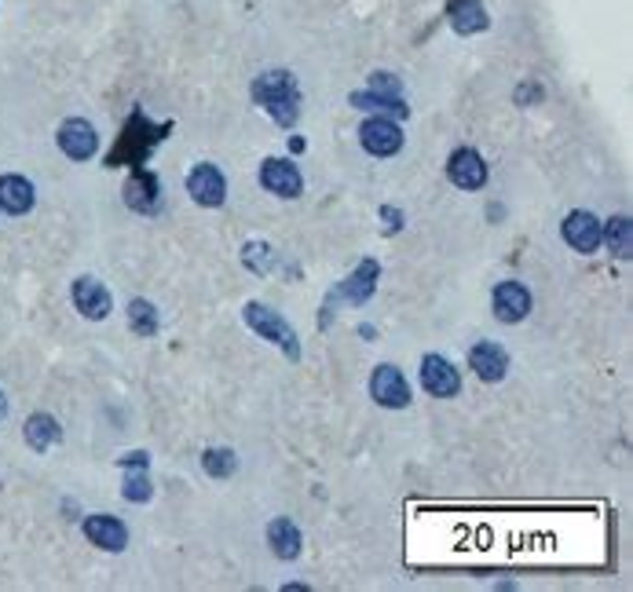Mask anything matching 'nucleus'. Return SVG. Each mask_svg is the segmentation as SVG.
I'll list each match as a JSON object with an SVG mask.
<instances>
[{
	"label": "nucleus",
	"instance_id": "nucleus-1",
	"mask_svg": "<svg viewBox=\"0 0 633 592\" xmlns=\"http://www.w3.org/2000/svg\"><path fill=\"white\" fill-rule=\"evenodd\" d=\"M253 99H257L264 110H268L271 121L290 128L297 117H301V92H297V81H293L290 70H268L253 81Z\"/></svg>",
	"mask_w": 633,
	"mask_h": 592
},
{
	"label": "nucleus",
	"instance_id": "nucleus-2",
	"mask_svg": "<svg viewBox=\"0 0 633 592\" xmlns=\"http://www.w3.org/2000/svg\"><path fill=\"white\" fill-rule=\"evenodd\" d=\"M242 318H246V326L253 329V333H260L264 340H271V344L286 351L290 359H301L297 333H293V326L279 315V311H271V307H264V304H246L242 307Z\"/></svg>",
	"mask_w": 633,
	"mask_h": 592
},
{
	"label": "nucleus",
	"instance_id": "nucleus-3",
	"mask_svg": "<svg viewBox=\"0 0 633 592\" xmlns=\"http://www.w3.org/2000/svg\"><path fill=\"white\" fill-rule=\"evenodd\" d=\"M421 388L436 399H454L462 392V373L454 370L443 355H425L421 359Z\"/></svg>",
	"mask_w": 633,
	"mask_h": 592
},
{
	"label": "nucleus",
	"instance_id": "nucleus-4",
	"mask_svg": "<svg viewBox=\"0 0 633 592\" xmlns=\"http://www.w3.org/2000/svg\"><path fill=\"white\" fill-rule=\"evenodd\" d=\"M359 139H363V147L374 154V158H392L403 150V128L396 121H388V117H370L363 128H359Z\"/></svg>",
	"mask_w": 633,
	"mask_h": 592
},
{
	"label": "nucleus",
	"instance_id": "nucleus-5",
	"mask_svg": "<svg viewBox=\"0 0 633 592\" xmlns=\"http://www.w3.org/2000/svg\"><path fill=\"white\" fill-rule=\"evenodd\" d=\"M187 191H191V198L198 201V205H205V209H216V205H224L227 198V180L224 172L216 169V165H194L191 176H187Z\"/></svg>",
	"mask_w": 633,
	"mask_h": 592
},
{
	"label": "nucleus",
	"instance_id": "nucleus-6",
	"mask_svg": "<svg viewBox=\"0 0 633 592\" xmlns=\"http://www.w3.org/2000/svg\"><path fill=\"white\" fill-rule=\"evenodd\" d=\"M59 150H63L70 161H88L99 150L96 128L88 125L85 117H70V121H63V128H59Z\"/></svg>",
	"mask_w": 633,
	"mask_h": 592
},
{
	"label": "nucleus",
	"instance_id": "nucleus-7",
	"mask_svg": "<svg viewBox=\"0 0 633 592\" xmlns=\"http://www.w3.org/2000/svg\"><path fill=\"white\" fill-rule=\"evenodd\" d=\"M370 395H374L377 406H385V410H403L410 402V384L396 366H377L374 381H370Z\"/></svg>",
	"mask_w": 633,
	"mask_h": 592
},
{
	"label": "nucleus",
	"instance_id": "nucleus-8",
	"mask_svg": "<svg viewBox=\"0 0 633 592\" xmlns=\"http://www.w3.org/2000/svg\"><path fill=\"white\" fill-rule=\"evenodd\" d=\"M260 183H264V191L279 194V198H301L304 191V180L297 165L293 161H279V158H268L260 165Z\"/></svg>",
	"mask_w": 633,
	"mask_h": 592
},
{
	"label": "nucleus",
	"instance_id": "nucleus-9",
	"mask_svg": "<svg viewBox=\"0 0 633 592\" xmlns=\"http://www.w3.org/2000/svg\"><path fill=\"white\" fill-rule=\"evenodd\" d=\"M447 176L462 191H480L483 183H487V165H483V158L473 147H462L454 150L451 161H447Z\"/></svg>",
	"mask_w": 633,
	"mask_h": 592
},
{
	"label": "nucleus",
	"instance_id": "nucleus-10",
	"mask_svg": "<svg viewBox=\"0 0 633 592\" xmlns=\"http://www.w3.org/2000/svg\"><path fill=\"white\" fill-rule=\"evenodd\" d=\"M491 307L494 315H498V322H524L527 311H531V293H527L520 282H498L494 286V296H491Z\"/></svg>",
	"mask_w": 633,
	"mask_h": 592
},
{
	"label": "nucleus",
	"instance_id": "nucleus-11",
	"mask_svg": "<svg viewBox=\"0 0 633 592\" xmlns=\"http://www.w3.org/2000/svg\"><path fill=\"white\" fill-rule=\"evenodd\" d=\"M564 242L579 253H593L601 245V220L586 209H575L564 216Z\"/></svg>",
	"mask_w": 633,
	"mask_h": 592
},
{
	"label": "nucleus",
	"instance_id": "nucleus-12",
	"mask_svg": "<svg viewBox=\"0 0 633 592\" xmlns=\"http://www.w3.org/2000/svg\"><path fill=\"white\" fill-rule=\"evenodd\" d=\"M377 275H381V267L377 260H363V264L355 267L352 275L344 278L341 286L333 289V300H348V304H366L377 289Z\"/></svg>",
	"mask_w": 633,
	"mask_h": 592
},
{
	"label": "nucleus",
	"instance_id": "nucleus-13",
	"mask_svg": "<svg viewBox=\"0 0 633 592\" xmlns=\"http://www.w3.org/2000/svg\"><path fill=\"white\" fill-rule=\"evenodd\" d=\"M469 366H473V373L480 381L494 384L509 373V355H505V348H498L494 340H480V344H473V351H469Z\"/></svg>",
	"mask_w": 633,
	"mask_h": 592
},
{
	"label": "nucleus",
	"instance_id": "nucleus-14",
	"mask_svg": "<svg viewBox=\"0 0 633 592\" xmlns=\"http://www.w3.org/2000/svg\"><path fill=\"white\" fill-rule=\"evenodd\" d=\"M85 538L92 541V545H99V549L121 552L125 545H129V527L114 516H88L85 519Z\"/></svg>",
	"mask_w": 633,
	"mask_h": 592
},
{
	"label": "nucleus",
	"instance_id": "nucleus-15",
	"mask_svg": "<svg viewBox=\"0 0 633 592\" xmlns=\"http://www.w3.org/2000/svg\"><path fill=\"white\" fill-rule=\"evenodd\" d=\"M70 296H74L77 311H81L85 318H92V322H99V318L110 315V293L99 286L96 278H77L74 289H70Z\"/></svg>",
	"mask_w": 633,
	"mask_h": 592
},
{
	"label": "nucleus",
	"instance_id": "nucleus-16",
	"mask_svg": "<svg viewBox=\"0 0 633 592\" xmlns=\"http://www.w3.org/2000/svg\"><path fill=\"white\" fill-rule=\"evenodd\" d=\"M0 209L11 216L33 209V183L26 176H0Z\"/></svg>",
	"mask_w": 633,
	"mask_h": 592
},
{
	"label": "nucleus",
	"instance_id": "nucleus-17",
	"mask_svg": "<svg viewBox=\"0 0 633 592\" xmlns=\"http://www.w3.org/2000/svg\"><path fill=\"white\" fill-rule=\"evenodd\" d=\"M268 545L271 552L279 556V560H297L301 556V530L293 527L290 519H271V527H268Z\"/></svg>",
	"mask_w": 633,
	"mask_h": 592
},
{
	"label": "nucleus",
	"instance_id": "nucleus-18",
	"mask_svg": "<svg viewBox=\"0 0 633 592\" xmlns=\"http://www.w3.org/2000/svg\"><path fill=\"white\" fill-rule=\"evenodd\" d=\"M451 26L454 33L473 37V33L487 30V11L480 0H451Z\"/></svg>",
	"mask_w": 633,
	"mask_h": 592
},
{
	"label": "nucleus",
	"instance_id": "nucleus-19",
	"mask_svg": "<svg viewBox=\"0 0 633 592\" xmlns=\"http://www.w3.org/2000/svg\"><path fill=\"white\" fill-rule=\"evenodd\" d=\"M22 432H26V443H30L37 454L52 450V446L63 439V432H59V421H55L52 413H33Z\"/></svg>",
	"mask_w": 633,
	"mask_h": 592
},
{
	"label": "nucleus",
	"instance_id": "nucleus-20",
	"mask_svg": "<svg viewBox=\"0 0 633 592\" xmlns=\"http://www.w3.org/2000/svg\"><path fill=\"white\" fill-rule=\"evenodd\" d=\"M601 238L612 245V253L619 256V260H626V256L633 253V231H630V220H626V216H612V220L604 223Z\"/></svg>",
	"mask_w": 633,
	"mask_h": 592
},
{
	"label": "nucleus",
	"instance_id": "nucleus-21",
	"mask_svg": "<svg viewBox=\"0 0 633 592\" xmlns=\"http://www.w3.org/2000/svg\"><path fill=\"white\" fill-rule=\"evenodd\" d=\"M129 329L140 337H154L158 333V311L151 300H132L129 304Z\"/></svg>",
	"mask_w": 633,
	"mask_h": 592
},
{
	"label": "nucleus",
	"instance_id": "nucleus-22",
	"mask_svg": "<svg viewBox=\"0 0 633 592\" xmlns=\"http://www.w3.org/2000/svg\"><path fill=\"white\" fill-rule=\"evenodd\" d=\"M352 103L359 110H385V114H396V117H407V106L399 96H385V92H355Z\"/></svg>",
	"mask_w": 633,
	"mask_h": 592
},
{
	"label": "nucleus",
	"instance_id": "nucleus-23",
	"mask_svg": "<svg viewBox=\"0 0 633 592\" xmlns=\"http://www.w3.org/2000/svg\"><path fill=\"white\" fill-rule=\"evenodd\" d=\"M202 465L213 479H227L235 472V454H231V450H205Z\"/></svg>",
	"mask_w": 633,
	"mask_h": 592
},
{
	"label": "nucleus",
	"instance_id": "nucleus-24",
	"mask_svg": "<svg viewBox=\"0 0 633 592\" xmlns=\"http://www.w3.org/2000/svg\"><path fill=\"white\" fill-rule=\"evenodd\" d=\"M154 194H158V187H154L151 176H143V180H132L129 183V205H132V209L151 212L154 209Z\"/></svg>",
	"mask_w": 633,
	"mask_h": 592
},
{
	"label": "nucleus",
	"instance_id": "nucleus-25",
	"mask_svg": "<svg viewBox=\"0 0 633 592\" xmlns=\"http://www.w3.org/2000/svg\"><path fill=\"white\" fill-rule=\"evenodd\" d=\"M143 468H147V465H140V472H136V476L129 472V479H125V490H121V494H125V501H147V497H151V479H147V472H143Z\"/></svg>",
	"mask_w": 633,
	"mask_h": 592
},
{
	"label": "nucleus",
	"instance_id": "nucleus-26",
	"mask_svg": "<svg viewBox=\"0 0 633 592\" xmlns=\"http://www.w3.org/2000/svg\"><path fill=\"white\" fill-rule=\"evenodd\" d=\"M268 245L257 242V245H246V264H253V271H264L268 267Z\"/></svg>",
	"mask_w": 633,
	"mask_h": 592
},
{
	"label": "nucleus",
	"instance_id": "nucleus-27",
	"mask_svg": "<svg viewBox=\"0 0 633 592\" xmlns=\"http://www.w3.org/2000/svg\"><path fill=\"white\" fill-rule=\"evenodd\" d=\"M370 92H385V96H399V81H392L388 74H374V88Z\"/></svg>",
	"mask_w": 633,
	"mask_h": 592
},
{
	"label": "nucleus",
	"instance_id": "nucleus-28",
	"mask_svg": "<svg viewBox=\"0 0 633 592\" xmlns=\"http://www.w3.org/2000/svg\"><path fill=\"white\" fill-rule=\"evenodd\" d=\"M0 417H4V395H0Z\"/></svg>",
	"mask_w": 633,
	"mask_h": 592
}]
</instances>
